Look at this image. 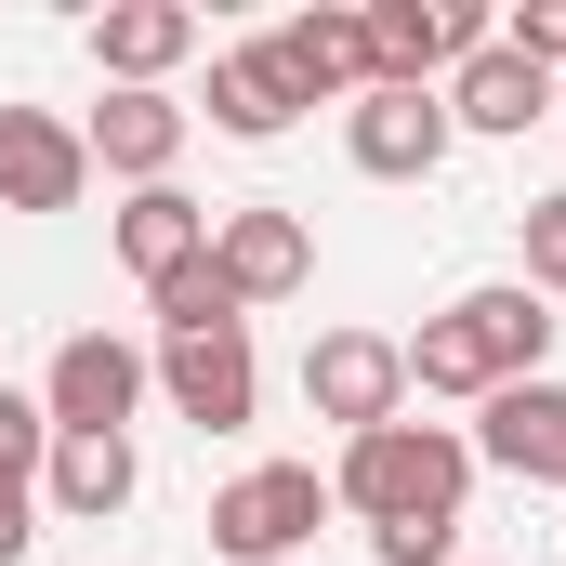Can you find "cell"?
<instances>
[{"instance_id":"603a6c76","label":"cell","mask_w":566,"mask_h":566,"mask_svg":"<svg viewBox=\"0 0 566 566\" xmlns=\"http://www.w3.org/2000/svg\"><path fill=\"white\" fill-rule=\"evenodd\" d=\"M27 541H40V488H0V566L27 554Z\"/></svg>"},{"instance_id":"8fae6325","label":"cell","mask_w":566,"mask_h":566,"mask_svg":"<svg viewBox=\"0 0 566 566\" xmlns=\"http://www.w3.org/2000/svg\"><path fill=\"white\" fill-rule=\"evenodd\" d=\"M474 461L488 474H514V488H566V382H501L488 409H474Z\"/></svg>"},{"instance_id":"7c38bea8","label":"cell","mask_w":566,"mask_h":566,"mask_svg":"<svg viewBox=\"0 0 566 566\" xmlns=\"http://www.w3.org/2000/svg\"><path fill=\"white\" fill-rule=\"evenodd\" d=\"M264 53L290 66L303 106H356V93H369V13H343V0H316V13L264 27Z\"/></svg>"},{"instance_id":"6da1fadb","label":"cell","mask_w":566,"mask_h":566,"mask_svg":"<svg viewBox=\"0 0 566 566\" xmlns=\"http://www.w3.org/2000/svg\"><path fill=\"white\" fill-rule=\"evenodd\" d=\"M541 356H554V303H541L527 277H488V290L434 303L422 329H409V396H461V409H488L501 382H541Z\"/></svg>"},{"instance_id":"2e32d148","label":"cell","mask_w":566,"mask_h":566,"mask_svg":"<svg viewBox=\"0 0 566 566\" xmlns=\"http://www.w3.org/2000/svg\"><path fill=\"white\" fill-rule=\"evenodd\" d=\"M106 238H119V264H133V290H158V277H185V264H211V211H198L185 185H133Z\"/></svg>"},{"instance_id":"8992f818","label":"cell","mask_w":566,"mask_h":566,"mask_svg":"<svg viewBox=\"0 0 566 566\" xmlns=\"http://www.w3.org/2000/svg\"><path fill=\"white\" fill-rule=\"evenodd\" d=\"M501 27L474 0H369V93H448Z\"/></svg>"},{"instance_id":"52a82bcc","label":"cell","mask_w":566,"mask_h":566,"mask_svg":"<svg viewBox=\"0 0 566 566\" xmlns=\"http://www.w3.org/2000/svg\"><path fill=\"white\" fill-rule=\"evenodd\" d=\"M211 277H224V303H238V316H264V303H290V290H316V224H303V211H277V198L211 211Z\"/></svg>"},{"instance_id":"ffe728a7","label":"cell","mask_w":566,"mask_h":566,"mask_svg":"<svg viewBox=\"0 0 566 566\" xmlns=\"http://www.w3.org/2000/svg\"><path fill=\"white\" fill-rule=\"evenodd\" d=\"M40 461H53V422H40V396H13V382H0V488H40Z\"/></svg>"},{"instance_id":"d6986e66","label":"cell","mask_w":566,"mask_h":566,"mask_svg":"<svg viewBox=\"0 0 566 566\" xmlns=\"http://www.w3.org/2000/svg\"><path fill=\"white\" fill-rule=\"evenodd\" d=\"M145 316H158V343H185V329H251V316L224 303V277H211V264H185V277H158V290H145Z\"/></svg>"},{"instance_id":"ac0fdd59","label":"cell","mask_w":566,"mask_h":566,"mask_svg":"<svg viewBox=\"0 0 566 566\" xmlns=\"http://www.w3.org/2000/svg\"><path fill=\"white\" fill-rule=\"evenodd\" d=\"M303 119V93H290V66L264 40H238V53H211V133L224 145H277Z\"/></svg>"},{"instance_id":"4fadbf2b","label":"cell","mask_w":566,"mask_h":566,"mask_svg":"<svg viewBox=\"0 0 566 566\" xmlns=\"http://www.w3.org/2000/svg\"><path fill=\"white\" fill-rule=\"evenodd\" d=\"M185 53H198V13H185V0H106V13H93V66H106V93H171Z\"/></svg>"},{"instance_id":"9c48e42d","label":"cell","mask_w":566,"mask_h":566,"mask_svg":"<svg viewBox=\"0 0 566 566\" xmlns=\"http://www.w3.org/2000/svg\"><path fill=\"white\" fill-rule=\"evenodd\" d=\"M448 93H356L343 106V158L369 171V185H434L448 171Z\"/></svg>"},{"instance_id":"5bb4252c","label":"cell","mask_w":566,"mask_h":566,"mask_svg":"<svg viewBox=\"0 0 566 566\" xmlns=\"http://www.w3.org/2000/svg\"><path fill=\"white\" fill-rule=\"evenodd\" d=\"M185 133H198V106H171V93H106V106L80 119V145H93V171H119V185H171V158H185Z\"/></svg>"},{"instance_id":"44dd1931","label":"cell","mask_w":566,"mask_h":566,"mask_svg":"<svg viewBox=\"0 0 566 566\" xmlns=\"http://www.w3.org/2000/svg\"><path fill=\"white\" fill-rule=\"evenodd\" d=\"M514 238H527V290L554 303V290H566V185H554V198H527V211H514Z\"/></svg>"},{"instance_id":"277c9868","label":"cell","mask_w":566,"mask_h":566,"mask_svg":"<svg viewBox=\"0 0 566 566\" xmlns=\"http://www.w3.org/2000/svg\"><path fill=\"white\" fill-rule=\"evenodd\" d=\"M158 396V356L119 329H66L53 369H40V422L53 434H133V409Z\"/></svg>"},{"instance_id":"cb8c5ba5","label":"cell","mask_w":566,"mask_h":566,"mask_svg":"<svg viewBox=\"0 0 566 566\" xmlns=\"http://www.w3.org/2000/svg\"><path fill=\"white\" fill-rule=\"evenodd\" d=\"M554 119H566V80H554Z\"/></svg>"},{"instance_id":"9a60e30c","label":"cell","mask_w":566,"mask_h":566,"mask_svg":"<svg viewBox=\"0 0 566 566\" xmlns=\"http://www.w3.org/2000/svg\"><path fill=\"white\" fill-rule=\"evenodd\" d=\"M133 488H145L133 434H53V461H40V514H66V527L133 514Z\"/></svg>"},{"instance_id":"e0dca14e","label":"cell","mask_w":566,"mask_h":566,"mask_svg":"<svg viewBox=\"0 0 566 566\" xmlns=\"http://www.w3.org/2000/svg\"><path fill=\"white\" fill-rule=\"evenodd\" d=\"M527 119H554V80L514 53V40H488L461 80H448V133H488V145H514Z\"/></svg>"},{"instance_id":"30bf717a","label":"cell","mask_w":566,"mask_h":566,"mask_svg":"<svg viewBox=\"0 0 566 566\" xmlns=\"http://www.w3.org/2000/svg\"><path fill=\"white\" fill-rule=\"evenodd\" d=\"M93 198V145L53 106H0V211H80Z\"/></svg>"},{"instance_id":"7a4b0ae2","label":"cell","mask_w":566,"mask_h":566,"mask_svg":"<svg viewBox=\"0 0 566 566\" xmlns=\"http://www.w3.org/2000/svg\"><path fill=\"white\" fill-rule=\"evenodd\" d=\"M461 501H474V434L448 422L343 434V461H329V514H356V527H461Z\"/></svg>"},{"instance_id":"d4e9b609","label":"cell","mask_w":566,"mask_h":566,"mask_svg":"<svg viewBox=\"0 0 566 566\" xmlns=\"http://www.w3.org/2000/svg\"><path fill=\"white\" fill-rule=\"evenodd\" d=\"M461 566H488V554H461Z\"/></svg>"},{"instance_id":"7402d4cb","label":"cell","mask_w":566,"mask_h":566,"mask_svg":"<svg viewBox=\"0 0 566 566\" xmlns=\"http://www.w3.org/2000/svg\"><path fill=\"white\" fill-rule=\"evenodd\" d=\"M501 40H514L541 80H566V0H514V27H501Z\"/></svg>"},{"instance_id":"3957f363","label":"cell","mask_w":566,"mask_h":566,"mask_svg":"<svg viewBox=\"0 0 566 566\" xmlns=\"http://www.w3.org/2000/svg\"><path fill=\"white\" fill-rule=\"evenodd\" d=\"M316 527H329V474L316 461H251V474L211 488V554L224 566H303Z\"/></svg>"},{"instance_id":"ba28073f","label":"cell","mask_w":566,"mask_h":566,"mask_svg":"<svg viewBox=\"0 0 566 566\" xmlns=\"http://www.w3.org/2000/svg\"><path fill=\"white\" fill-rule=\"evenodd\" d=\"M145 356H158L171 422H198V434H251V409H264V356H251V329H185V343H145Z\"/></svg>"},{"instance_id":"5b68a950","label":"cell","mask_w":566,"mask_h":566,"mask_svg":"<svg viewBox=\"0 0 566 566\" xmlns=\"http://www.w3.org/2000/svg\"><path fill=\"white\" fill-rule=\"evenodd\" d=\"M303 409L329 434L409 422V343H396V329H316V343H303Z\"/></svg>"}]
</instances>
